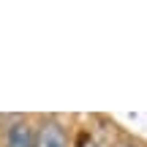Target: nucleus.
<instances>
[{
  "instance_id": "f03ea898",
  "label": "nucleus",
  "mask_w": 147,
  "mask_h": 147,
  "mask_svg": "<svg viewBox=\"0 0 147 147\" xmlns=\"http://www.w3.org/2000/svg\"><path fill=\"white\" fill-rule=\"evenodd\" d=\"M3 147H36V125L25 117L14 120L5 128V139Z\"/></svg>"
},
{
  "instance_id": "f257e3e1",
  "label": "nucleus",
  "mask_w": 147,
  "mask_h": 147,
  "mask_svg": "<svg viewBox=\"0 0 147 147\" xmlns=\"http://www.w3.org/2000/svg\"><path fill=\"white\" fill-rule=\"evenodd\" d=\"M36 147H71L63 123L55 117H44L36 125Z\"/></svg>"
},
{
  "instance_id": "7ed1b4c3",
  "label": "nucleus",
  "mask_w": 147,
  "mask_h": 147,
  "mask_svg": "<svg viewBox=\"0 0 147 147\" xmlns=\"http://www.w3.org/2000/svg\"><path fill=\"white\" fill-rule=\"evenodd\" d=\"M90 147H93V144H90Z\"/></svg>"
}]
</instances>
